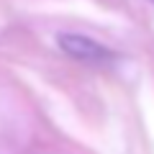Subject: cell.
<instances>
[{
	"mask_svg": "<svg viewBox=\"0 0 154 154\" xmlns=\"http://www.w3.org/2000/svg\"><path fill=\"white\" fill-rule=\"evenodd\" d=\"M152 3H154V0H152Z\"/></svg>",
	"mask_w": 154,
	"mask_h": 154,
	"instance_id": "7a4b0ae2",
	"label": "cell"
},
{
	"mask_svg": "<svg viewBox=\"0 0 154 154\" xmlns=\"http://www.w3.org/2000/svg\"><path fill=\"white\" fill-rule=\"evenodd\" d=\"M57 44L67 57L82 62V64L105 67L116 59V51H110L105 44H100V41H95L90 36H82V33H59Z\"/></svg>",
	"mask_w": 154,
	"mask_h": 154,
	"instance_id": "6da1fadb",
	"label": "cell"
}]
</instances>
